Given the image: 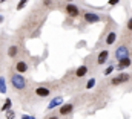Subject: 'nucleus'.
Instances as JSON below:
<instances>
[{
	"instance_id": "nucleus-22",
	"label": "nucleus",
	"mask_w": 132,
	"mask_h": 119,
	"mask_svg": "<svg viewBox=\"0 0 132 119\" xmlns=\"http://www.w3.org/2000/svg\"><path fill=\"white\" fill-rule=\"evenodd\" d=\"M126 28H128V31H131V32H132V17L128 20V25H126Z\"/></svg>"
},
{
	"instance_id": "nucleus-27",
	"label": "nucleus",
	"mask_w": 132,
	"mask_h": 119,
	"mask_svg": "<svg viewBox=\"0 0 132 119\" xmlns=\"http://www.w3.org/2000/svg\"><path fill=\"white\" fill-rule=\"evenodd\" d=\"M65 2H68V3H72V2H74V0H65Z\"/></svg>"
},
{
	"instance_id": "nucleus-13",
	"label": "nucleus",
	"mask_w": 132,
	"mask_h": 119,
	"mask_svg": "<svg viewBox=\"0 0 132 119\" xmlns=\"http://www.w3.org/2000/svg\"><path fill=\"white\" fill-rule=\"evenodd\" d=\"M115 40H117V32H109L108 35H106V40H104V43L108 44V46H112L114 43H115Z\"/></svg>"
},
{
	"instance_id": "nucleus-25",
	"label": "nucleus",
	"mask_w": 132,
	"mask_h": 119,
	"mask_svg": "<svg viewBox=\"0 0 132 119\" xmlns=\"http://www.w3.org/2000/svg\"><path fill=\"white\" fill-rule=\"evenodd\" d=\"M22 119H31V116H28V115H23V116H22Z\"/></svg>"
},
{
	"instance_id": "nucleus-28",
	"label": "nucleus",
	"mask_w": 132,
	"mask_h": 119,
	"mask_svg": "<svg viewBox=\"0 0 132 119\" xmlns=\"http://www.w3.org/2000/svg\"><path fill=\"white\" fill-rule=\"evenodd\" d=\"M3 2H6V0H0V3H3Z\"/></svg>"
},
{
	"instance_id": "nucleus-21",
	"label": "nucleus",
	"mask_w": 132,
	"mask_h": 119,
	"mask_svg": "<svg viewBox=\"0 0 132 119\" xmlns=\"http://www.w3.org/2000/svg\"><path fill=\"white\" fill-rule=\"evenodd\" d=\"M42 3H43V6H46V8H51L52 3H54V0H43Z\"/></svg>"
},
{
	"instance_id": "nucleus-29",
	"label": "nucleus",
	"mask_w": 132,
	"mask_h": 119,
	"mask_svg": "<svg viewBox=\"0 0 132 119\" xmlns=\"http://www.w3.org/2000/svg\"><path fill=\"white\" fill-rule=\"evenodd\" d=\"M31 119H35V118H32V116H31Z\"/></svg>"
},
{
	"instance_id": "nucleus-3",
	"label": "nucleus",
	"mask_w": 132,
	"mask_h": 119,
	"mask_svg": "<svg viewBox=\"0 0 132 119\" xmlns=\"http://www.w3.org/2000/svg\"><path fill=\"white\" fill-rule=\"evenodd\" d=\"M131 80V75L129 73H120V75H117V76H114L112 80H111V84L112 86H120V84H123V83H128Z\"/></svg>"
},
{
	"instance_id": "nucleus-20",
	"label": "nucleus",
	"mask_w": 132,
	"mask_h": 119,
	"mask_svg": "<svg viewBox=\"0 0 132 119\" xmlns=\"http://www.w3.org/2000/svg\"><path fill=\"white\" fill-rule=\"evenodd\" d=\"M114 69H115V66H109V67H106V70H104V76H109V75L114 72Z\"/></svg>"
},
{
	"instance_id": "nucleus-6",
	"label": "nucleus",
	"mask_w": 132,
	"mask_h": 119,
	"mask_svg": "<svg viewBox=\"0 0 132 119\" xmlns=\"http://www.w3.org/2000/svg\"><path fill=\"white\" fill-rule=\"evenodd\" d=\"M115 58L118 60H125V58H129V49L126 46H118L117 51H115Z\"/></svg>"
},
{
	"instance_id": "nucleus-1",
	"label": "nucleus",
	"mask_w": 132,
	"mask_h": 119,
	"mask_svg": "<svg viewBox=\"0 0 132 119\" xmlns=\"http://www.w3.org/2000/svg\"><path fill=\"white\" fill-rule=\"evenodd\" d=\"M11 84L15 90H23L26 89V78L20 73H11Z\"/></svg>"
},
{
	"instance_id": "nucleus-2",
	"label": "nucleus",
	"mask_w": 132,
	"mask_h": 119,
	"mask_svg": "<svg viewBox=\"0 0 132 119\" xmlns=\"http://www.w3.org/2000/svg\"><path fill=\"white\" fill-rule=\"evenodd\" d=\"M83 18H85V22L86 23H89V25H94V23H98L101 22V15L97 14V12H83Z\"/></svg>"
},
{
	"instance_id": "nucleus-15",
	"label": "nucleus",
	"mask_w": 132,
	"mask_h": 119,
	"mask_svg": "<svg viewBox=\"0 0 132 119\" xmlns=\"http://www.w3.org/2000/svg\"><path fill=\"white\" fill-rule=\"evenodd\" d=\"M11 107H12V101H11V98H6L5 99V104L2 105V108H0V112H8V110H11Z\"/></svg>"
},
{
	"instance_id": "nucleus-10",
	"label": "nucleus",
	"mask_w": 132,
	"mask_h": 119,
	"mask_svg": "<svg viewBox=\"0 0 132 119\" xmlns=\"http://www.w3.org/2000/svg\"><path fill=\"white\" fill-rule=\"evenodd\" d=\"M108 60H109V51H108V49L100 51V52H98V57H97V64H98V66H101V64H104Z\"/></svg>"
},
{
	"instance_id": "nucleus-26",
	"label": "nucleus",
	"mask_w": 132,
	"mask_h": 119,
	"mask_svg": "<svg viewBox=\"0 0 132 119\" xmlns=\"http://www.w3.org/2000/svg\"><path fill=\"white\" fill-rule=\"evenodd\" d=\"M3 20H5V17H3V15L0 14V23H3Z\"/></svg>"
},
{
	"instance_id": "nucleus-12",
	"label": "nucleus",
	"mask_w": 132,
	"mask_h": 119,
	"mask_svg": "<svg viewBox=\"0 0 132 119\" xmlns=\"http://www.w3.org/2000/svg\"><path fill=\"white\" fill-rule=\"evenodd\" d=\"M131 64H132L131 58H125V60H120L115 69H117V70H125V69H128V67H129Z\"/></svg>"
},
{
	"instance_id": "nucleus-9",
	"label": "nucleus",
	"mask_w": 132,
	"mask_h": 119,
	"mask_svg": "<svg viewBox=\"0 0 132 119\" xmlns=\"http://www.w3.org/2000/svg\"><path fill=\"white\" fill-rule=\"evenodd\" d=\"M35 95H37L38 98H48V96L51 95V89L46 87V86H40V87L35 89Z\"/></svg>"
},
{
	"instance_id": "nucleus-4",
	"label": "nucleus",
	"mask_w": 132,
	"mask_h": 119,
	"mask_svg": "<svg viewBox=\"0 0 132 119\" xmlns=\"http://www.w3.org/2000/svg\"><path fill=\"white\" fill-rule=\"evenodd\" d=\"M65 11H66V14H68L69 17H72V18H75V17L80 15V9H78L74 3H66Z\"/></svg>"
},
{
	"instance_id": "nucleus-23",
	"label": "nucleus",
	"mask_w": 132,
	"mask_h": 119,
	"mask_svg": "<svg viewBox=\"0 0 132 119\" xmlns=\"http://www.w3.org/2000/svg\"><path fill=\"white\" fill-rule=\"evenodd\" d=\"M118 2H120V0H109V2H108V3H109V5H111V6H115V5H117V3H118Z\"/></svg>"
},
{
	"instance_id": "nucleus-19",
	"label": "nucleus",
	"mask_w": 132,
	"mask_h": 119,
	"mask_svg": "<svg viewBox=\"0 0 132 119\" xmlns=\"http://www.w3.org/2000/svg\"><path fill=\"white\" fill-rule=\"evenodd\" d=\"M28 2H29V0H20V2H19V5H17V8H15V9H17V11H22V9H23V8H25V6H26V3H28Z\"/></svg>"
},
{
	"instance_id": "nucleus-7",
	"label": "nucleus",
	"mask_w": 132,
	"mask_h": 119,
	"mask_svg": "<svg viewBox=\"0 0 132 119\" xmlns=\"http://www.w3.org/2000/svg\"><path fill=\"white\" fill-rule=\"evenodd\" d=\"M28 69H29V66H28V63H26L25 60H20V61L15 63V72H17V73L25 75V73L28 72Z\"/></svg>"
},
{
	"instance_id": "nucleus-16",
	"label": "nucleus",
	"mask_w": 132,
	"mask_h": 119,
	"mask_svg": "<svg viewBox=\"0 0 132 119\" xmlns=\"http://www.w3.org/2000/svg\"><path fill=\"white\" fill-rule=\"evenodd\" d=\"M6 83H5V78H3V76H0V93H2V95H5V93H6Z\"/></svg>"
},
{
	"instance_id": "nucleus-17",
	"label": "nucleus",
	"mask_w": 132,
	"mask_h": 119,
	"mask_svg": "<svg viewBox=\"0 0 132 119\" xmlns=\"http://www.w3.org/2000/svg\"><path fill=\"white\" fill-rule=\"evenodd\" d=\"M95 78H91V80H88V83H86V89L88 90H91V89H94V86H95Z\"/></svg>"
},
{
	"instance_id": "nucleus-18",
	"label": "nucleus",
	"mask_w": 132,
	"mask_h": 119,
	"mask_svg": "<svg viewBox=\"0 0 132 119\" xmlns=\"http://www.w3.org/2000/svg\"><path fill=\"white\" fill-rule=\"evenodd\" d=\"M5 116H6V119H15V112L11 108V110H8V112L5 113Z\"/></svg>"
},
{
	"instance_id": "nucleus-14",
	"label": "nucleus",
	"mask_w": 132,
	"mask_h": 119,
	"mask_svg": "<svg viewBox=\"0 0 132 119\" xmlns=\"http://www.w3.org/2000/svg\"><path fill=\"white\" fill-rule=\"evenodd\" d=\"M17 54H19V47L17 46H9L8 47V57L9 58H15Z\"/></svg>"
},
{
	"instance_id": "nucleus-5",
	"label": "nucleus",
	"mask_w": 132,
	"mask_h": 119,
	"mask_svg": "<svg viewBox=\"0 0 132 119\" xmlns=\"http://www.w3.org/2000/svg\"><path fill=\"white\" fill-rule=\"evenodd\" d=\"M74 112V104L72 102H66L62 107H59V116H68Z\"/></svg>"
},
{
	"instance_id": "nucleus-24",
	"label": "nucleus",
	"mask_w": 132,
	"mask_h": 119,
	"mask_svg": "<svg viewBox=\"0 0 132 119\" xmlns=\"http://www.w3.org/2000/svg\"><path fill=\"white\" fill-rule=\"evenodd\" d=\"M48 119H60V116H55V115H52V116H49Z\"/></svg>"
},
{
	"instance_id": "nucleus-11",
	"label": "nucleus",
	"mask_w": 132,
	"mask_h": 119,
	"mask_svg": "<svg viewBox=\"0 0 132 119\" xmlns=\"http://www.w3.org/2000/svg\"><path fill=\"white\" fill-rule=\"evenodd\" d=\"M86 73H88V66L86 64H81L75 70V78H83V76H86Z\"/></svg>"
},
{
	"instance_id": "nucleus-8",
	"label": "nucleus",
	"mask_w": 132,
	"mask_h": 119,
	"mask_svg": "<svg viewBox=\"0 0 132 119\" xmlns=\"http://www.w3.org/2000/svg\"><path fill=\"white\" fill-rule=\"evenodd\" d=\"M63 105V98L62 96H55L48 102V110H54L55 107H62Z\"/></svg>"
}]
</instances>
